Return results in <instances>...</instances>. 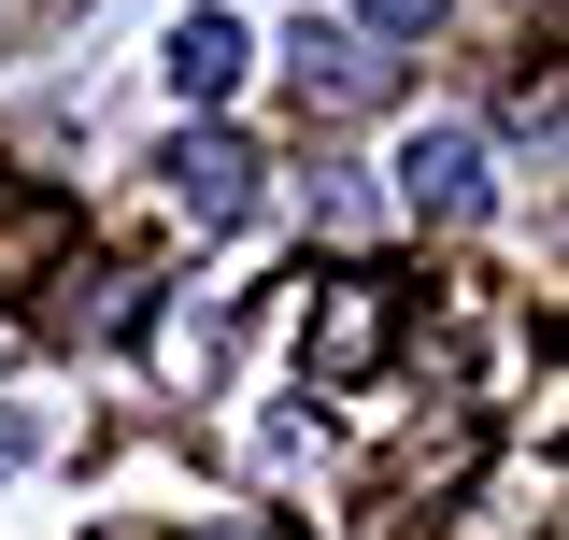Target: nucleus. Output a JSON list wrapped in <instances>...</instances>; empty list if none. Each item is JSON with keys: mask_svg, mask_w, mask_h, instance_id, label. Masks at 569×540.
Returning <instances> with one entry per match:
<instances>
[{"mask_svg": "<svg viewBox=\"0 0 569 540\" xmlns=\"http://www.w3.org/2000/svg\"><path fill=\"white\" fill-rule=\"evenodd\" d=\"M385 328H399V284H385V270H328L313 313H299V370H313V384H370Z\"/></svg>", "mask_w": 569, "mask_h": 540, "instance_id": "f257e3e1", "label": "nucleus"}, {"mask_svg": "<svg viewBox=\"0 0 569 540\" xmlns=\"http://www.w3.org/2000/svg\"><path fill=\"white\" fill-rule=\"evenodd\" d=\"M399 213H427V228H470L485 213V129L470 114H427L399 142Z\"/></svg>", "mask_w": 569, "mask_h": 540, "instance_id": "f03ea898", "label": "nucleus"}, {"mask_svg": "<svg viewBox=\"0 0 569 540\" xmlns=\"http://www.w3.org/2000/svg\"><path fill=\"white\" fill-rule=\"evenodd\" d=\"M284 86H299L313 129H342V114L385 100V58H370V29H299V43H284Z\"/></svg>", "mask_w": 569, "mask_h": 540, "instance_id": "7ed1b4c3", "label": "nucleus"}, {"mask_svg": "<svg viewBox=\"0 0 569 540\" xmlns=\"http://www.w3.org/2000/svg\"><path fill=\"white\" fill-rule=\"evenodd\" d=\"M157 171H171L157 200L186 213V228H242V200H257V157H242V142H228V129H186V142H171V157H157Z\"/></svg>", "mask_w": 569, "mask_h": 540, "instance_id": "20e7f679", "label": "nucleus"}, {"mask_svg": "<svg viewBox=\"0 0 569 540\" xmlns=\"http://www.w3.org/2000/svg\"><path fill=\"white\" fill-rule=\"evenodd\" d=\"M58 257H71V200L0 186V299H14V284H58Z\"/></svg>", "mask_w": 569, "mask_h": 540, "instance_id": "39448f33", "label": "nucleus"}, {"mask_svg": "<svg viewBox=\"0 0 569 540\" xmlns=\"http://www.w3.org/2000/svg\"><path fill=\"white\" fill-rule=\"evenodd\" d=\"M228 86H242V29H228V14H186V29H171V100L200 114V100H228Z\"/></svg>", "mask_w": 569, "mask_h": 540, "instance_id": "423d86ee", "label": "nucleus"}, {"mask_svg": "<svg viewBox=\"0 0 569 540\" xmlns=\"http://www.w3.org/2000/svg\"><path fill=\"white\" fill-rule=\"evenodd\" d=\"M157 370H171V384H213V370H228V299H171V313H157Z\"/></svg>", "mask_w": 569, "mask_h": 540, "instance_id": "0eeeda50", "label": "nucleus"}, {"mask_svg": "<svg viewBox=\"0 0 569 540\" xmlns=\"http://www.w3.org/2000/svg\"><path fill=\"white\" fill-rule=\"evenodd\" d=\"M356 29H399L413 43V29H441V0H356Z\"/></svg>", "mask_w": 569, "mask_h": 540, "instance_id": "6e6552de", "label": "nucleus"}, {"mask_svg": "<svg viewBox=\"0 0 569 540\" xmlns=\"http://www.w3.org/2000/svg\"><path fill=\"white\" fill-rule=\"evenodd\" d=\"M14 456H29V427H14V412H0V483H14Z\"/></svg>", "mask_w": 569, "mask_h": 540, "instance_id": "1a4fd4ad", "label": "nucleus"}, {"mask_svg": "<svg viewBox=\"0 0 569 540\" xmlns=\"http://www.w3.org/2000/svg\"><path fill=\"white\" fill-rule=\"evenodd\" d=\"M213 540H284V527H213Z\"/></svg>", "mask_w": 569, "mask_h": 540, "instance_id": "9d476101", "label": "nucleus"}]
</instances>
